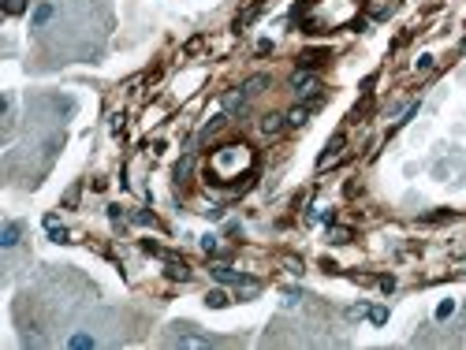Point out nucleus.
I'll list each match as a JSON object with an SVG mask.
<instances>
[{
	"mask_svg": "<svg viewBox=\"0 0 466 350\" xmlns=\"http://www.w3.org/2000/svg\"><path fill=\"white\" fill-rule=\"evenodd\" d=\"M243 101H246V93H243V86H239V90L224 93V101H220V108H224V112H235V108H243Z\"/></svg>",
	"mask_w": 466,
	"mask_h": 350,
	"instance_id": "obj_9",
	"label": "nucleus"
},
{
	"mask_svg": "<svg viewBox=\"0 0 466 350\" xmlns=\"http://www.w3.org/2000/svg\"><path fill=\"white\" fill-rule=\"evenodd\" d=\"M370 321L373 324H384L388 321V310H384V305H370Z\"/></svg>",
	"mask_w": 466,
	"mask_h": 350,
	"instance_id": "obj_18",
	"label": "nucleus"
},
{
	"mask_svg": "<svg viewBox=\"0 0 466 350\" xmlns=\"http://www.w3.org/2000/svg\"><path fill=\"white\" fill-rule=\"evenodd\" d=\"M205 305H209V310H224V305H227V294H224L220 287H216V291L205 294Z\"/></svg>",
	"mask_w": 466,
	"mask_h": 350,
	"instance_id": "obj_12",
	"label": "nucleus"
},
{
	"mask_svg": "<svg viewBox=\"0 0 466 350\" xmlns=\"http://www.w3.org/2000/svg\"><path fill=\"white\" fill-rule=\"evenodd\" d=\"M168 276H172V280H187L190 268L183 265V261H168Z\"/></svg>",
	"mask_w": 466,
	"mask_h": 350,
	"instance_id": "obj_15",
	"label": "nucleus"
},
{
	"mask_svg": "<svg viewBox=\"0 0 466 350\" xmlns=\"http://www.w3.org/2000/svg\"><path fill=\"white\" fill-rule=\"evenodd\" d=\"M4 12L8 15H23L27 12V0H4Z\"/></svg>",
	"mask_w": 466,
	"mask_h": 350,
	"instance_id": "obj_16",
	"label": "nucleus"
},
{
	"mask_svg": "<svg viewBox=\"0 0 466 350\" xmlns=\"http://www.w3.org/2000/svg\"><path fill=\"white\" fill-rule=\"evenodd\" d=\"M52 12H57V8H52L49 0H41V4L34 8V19H30V23H34V30H41V26H45L49 19H52Z\"/></svg>",
	"mask_w": 466,
	"mask_h": 350,
	"instance_id": "obj_8",
	"label": "nucleus"
},
{
	"mask_svg": "<svg viewBox=\"0 0 466 350\" xmlns=\"http://www.w3.org/2000/svg\"><path fill=\"white\" fill-rule=\"evenodd\" d=\"M216 246H220V243H216V235H202V250H205V254H216Z\"/></svg>",
	"mask_w": 466,
	"mask_h": 350,
	"instance_id": "obj_20",
	"label": "nucleus"
},
{
	"mask_svg": "<svg viewBox=\"0 0 466 350\" xmlns=\"http://www.w3.org/2000/svg\"><path fill=\"white\" fill-rule=\"evenodd\" d=\"M168 343H172V347H179V350H209V347H213V339H209V335L190 332V324H172Z\"/></svg>",
	"mask_w": 466,
	"mask_h": 350,
	"instance_id": "obj_2",
	"label": "nucleus"
},
{
	"mask_svg": "<svg viewBox=\"0 0 466 350\" xmlns=\"http://www.w3.org/2000/svg\"><path fill=\"white\" fill-rule=\"evenodd\" d=\"M291 90H295L299 97H317L321 93V79H317V75H310V71H295Z\"/></svg>",
	"mask_w": 466,
	"mask_h": 350,
	"instance_id": "obj_4",
	"label": "nucleus"
},
{
	"mask_svg": "<svg viewBox=\"0 0 466 350\" xmlns=\"http://www.w3.org/2000/svg\"><path fill=\"white\" fill-rule=\"evenodd\" d=\"M45 227H49L52 243H68V231L60 227V220H57V216H45Z\"/></svg>",
	"mask_w": 466,
	"mask_h": 350,
	"instance_id": "obj_10",
	"label": "nucleus"
},
{
	"mask_svg": "<svg viewBox=\"0 0 466 350\" xmlns=\"http://www.w3.org/2000/svg\"><path fill=\"white\" fill-rule=\"evenodd\" d=\"M250 168H254V149L243 146V142H232V146L216 149L209 157V172H213L216 183H235V179H243Z\"/></svg>",
	"mask_w": 466,
	"mask_h": 350,
	"instance_id": "obj_1",
	"label": "nucleus"
},
{
	"mask_svg": "<svg viewBox=\"0 0 466 350\" xmlns=\"http://www.w3.org/2000/svg\"><path fill=\"white\" fill-rule=\"evenodd\" d=\"M265 86H269V79H265V75H254V79L243 86V93H246V97H254V93H262Z\"/></svg>",
	"mask_w": 466,
	"mask_h": 350,
	"instance_id": "obj_13",
	"label": "nucleus"
},
{
	"mask_svg": "<svg viewBox=\"0 0 466 350\" xmlns=\"http://www.w3.org/2000/svg\"><path fill=\"white\" fill-rule=\"evenodd\" d=\"M451 313H455V302H451V298H444V302L437 305V321H448Z\"/></svg>",
	"mask_w": 466,
	"mask_h": 350,
	"instance_id": "obj_17",
	"label": "nucleus"
},
{
	"mask_svg": "<svg viewBox=\"0 0 466 350\" xmlns=\"http://www.w3.org/2000/svg\"><path fill=\"white\" fill-rule=\"evenodd\" d=\"M347 317H351V321H362V317H370V305H351Z\"/></svg>",
	"mask_w": 466,
	"mask_h": 350,
	"instance_id": "obj_19",
	"label": "nucleus"
},
{
	"mask_svg": "<svg viewBox=\"0 0 466 350\" xmlns=\"http://www.w3.org/2000/svg\"><path fill=\"white\" fill-rule=\"evenodd\" d=\"M213 280H220V283H227V287H243V291H257V280H254V276H246V272H235V268H227V265H216V268H213Z\"/></svg>",
	"mask_w": 466,
	"mask_h": 350,
	"instance_id": "obj_3",
	"label": "nucleus"
},
{
	"mask_svg": "<svg viewBox=\"0 0 466 350\" xmlns=\"http://www.w3.org/2000/svg\"><path fill=\"white\" fill-rule=\"evenodd\" d=\"M68 347H71V350H86V347H97V339H93V335H86V332H79V335H71V339H68Z\"/></svg>",
	"mask_w": 466,
	"mask_h": 350,
	"instance_id": "obj_11",
	"label": "nucleus"
},
{
	"mask_svg": "<svg viewBox=\"0 0 466 350\" xmlns=\"http://www.w3.org/2000/svg\"><path fill=\"white\" fill-rule=\"evenodd\" d=\"M433 63H437V60H433L429 52H426V56H418V63H414V68H418V71H433Z\"/></svg>",
	"mask_w": 466,
	"mask_h": 350,
	"instance_id": "obj_21",
	"label": "nucleus"
},
{
	"mask_svg": "<svg viewBox=\"0 0 466 350\" xmlns=\"http://www.w3.org/2000/svg\"><path fill=\"white\" fill-rule=\"evenodd\" d=\"M19 243H23V224H15V220H8L4 227H0V250H15Z\"/></svg>",
	"mask_w": 466,
	"mask_h": 350,
	"instance_id": "obj_5",
	"label": "nucleus"
},
{
	"mask_svg": "<svg viewBox=\"0 0 466 350\" xmlns=\"http://www.w3.org/2000/svg\"><path fill=\"white\" fill-rule=\"evenodd\" d=\"M306 116H310V108H291V112H287V127H302V123H306Z\"/></svg>",
	"mask_w": 466,
	"mask_h": 350,
	"instance_id": "obj_14",
	"label": "nucleus"
},
{
	"mask_svg": "<svg viewBox=\"0 0 466 350\" xmlns=\"http://www.w3.org/2000/svg\"><path fill=\"white\" fill-rule=\"evenodd\" d=\"M324 60V52H306V56H302V63H321Z\"/></svg>",
	"mask_w": 466,
	"mask_h": 350,
	"instance_id": "obj_23",
	"label": "nucleus"
},
{
	"mask_svg": "<svg viewBox=\"0 0 466 350\" xmlns=\"http://www.w3.org/2000/svg\"><path fill=\"white\" fill-rule=\"evenodd\" d=\"M284 127H287V116H280V112H273V116L262 119V135H269V138H276Z\"/></svg>",
	"mask_w": 466,
	"mask_h": 350,
	"instance_id": "obj_6",
	"label": "nucleus"
},
{
	"mask_svg": "<svg viewBox=\"0 0 466 350\" xmlns=\"http://www.w3.org/2000/svg\"><path fill=\"white\" fill-rule=\"evenodd\" d=\"M340 153H343V135H336L329 146H324V153H321V160H317V164H321V168H329V164L340 157Z\"/></svg>",
	"mask_w": 466,
	"mask_h": 350,
	"instance_id": "obj_7",
	"label": "nucleus"
},
{
	"mask_svg": "<svg viewBox=\"0 0 466 350\" xmlns=\"http://www.w3.org/2000/svg\"><path fill=\"white\" fill-rule=\"evenodd\" d=\"M347 238H351V235H347L343 227H332V243H347Z\"/></svg>",
	"mask_w": 466,
	"mask_h": 350,
	"instance_id": "obj_22",
	"label": "nucleus"
}]
</instances>
